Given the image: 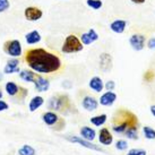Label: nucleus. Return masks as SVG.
<instances>
[{"label": "nucleus", "instance_id": "nucleus-1", "mask_svg": "<svg viewBox=\"0 0 155 155\" xmlns=\"http://www.w3.org/2000/svg\"><path fill=\"white\" fill-rule=\"evenodd\" d=\"M24 59L33 71L39 74L56 73L61 68L60 58L43 48L28 49L25 52Z\"/></svg>", "mask_w": 155, "mask_h": 155}, {"label": "nucleus", "instance_id": "nucleus-2", "mask_svg": "<svg viewBox=\"0 0 155 155\" xmlns=\"http://www.w3.org/2000/svg\"><path fill=\"white\" fill-rule=\"evenodd\" d=\"M48 108L53 112H64L70 108V101L67 95L56 94L48 101Z\"/></svg>", "mask_w": 155, "mask_h": 155}, {"label": "nucleus", "instance_id": "nucleus-3", "mask_svg": "<svg viewBox=\"0 0 155 155\" xmlns=\"http://www.w3.org/2000/svg\"><path fill=\"white\" fill-rule=\"evenodd\" d=\"M83 49H84V45L81 42L79 38L75 34H69L66 36L64 41L61 51L64 53H76V52H81Z\"/></svg>", "mask_w": 155, "mask_h": 155}, {"label": "nucleus", "instance_id": "nucleus-4", "mask_svg": "<svg viewBox=\"0 0 155 155\" xmlns=\"http://www.w3.org/2000/svg\"><path fill=\"white\" fill-rule=\"evenodd\" d=\"M4 52L6 54H8L12 58H18L22 56L23 53V48L22 43L18 40H8L6 41L2 45Z\"/></svg>", "mask_w": 155, "mask_h": 155}, {"label": "nucleus", "instance_id": "nucleus-5", "mask_svg": "<svg viewBox=\"0 0 155 155\" xmlns=\"http://www.w3.org/2000/svg\"><path fill=\"white\" fill-rule=\"evenodd\" d=\"M6 93L12 97H17V100H24L28 95V91L24 87L17 85L14 82H7L5 85Z\"/></svg>", "mask_w": 155, "mask_h": 155}, {"label": "nucleus", "instance_id": "nucleus-6", "mask_svg": "<svg viewBox=\"0 0 155 155\" xmlns=\"http://www.w3.org/2000/svg\"><path fill=\"white\" fill-rule=\"evenodd\" d=\"M66 139L70 143H75V144H78L81 146L85 147V148H88V150H92V151H96V152H102V153H105V152L99 146V145H95L90 140H86L82 138L81 136H66Z\"/></svg>", "mask_w": 155, "mask_h": 155}, {"label": "nucleus", "instance_id": "nucleus-7", "mask_svg": "<svg viewBox=\"0 0 155 155\" xmlns=\"http://www.w3.org/2000/svg\"><path fill=\"white\" fill-rule=\"evenodd\" d=\"M99 67L103 73H109L113 67V59L112 56L108 52H103L100 54L99 58Z\"/></svg>", "mask_w": 155, "mask_h": 155}, {"label": "nucleus", "instance_id": "nucleus-8", "mask_svg": "<svg viewBox=\"0 0 155 155\" xmlns=\"http://www.w3.org/2000/svg\"><path fill=\"white\" fill-rule=\"evenodd\" d=\"M24 16L28 22H38L43 16V12L38 7L30 6L24 10Z\"/></svg>", "mask_w": 155, "mask_h": 155}, {"label": "nucleus", "instance_id": "nucleus-9", "mask_svg": "<svg viewBox=\"0 0 155 155\" xmlns=\"http://www.w3.org/2000/svg\"><path fill=\"white\" fill-rule=\"evenodd\" d=\"M129 44L135 51H142L145 48V36L143 34H134L130 36Z\"/></svg>", "mask_w": 155, "mask_h": 155}, {"label": "nucleus", "instance_id": "nucleus-10", "mask_svg": "<svg viewBox=\"0 0 155 155\" xmlns=\"http://www.w3.org/2000/svg\"><path fill=\"white\" fill-rule=\"evenodd\" d=\"M21 71V68H19V60L17 58H12L7 61V64L4 68V74H7V75H10V74H15Z\"/></svg>", "mask_w": 155, "mask_h": 155}, {"label": "nucleus", "instance_id": "nucleus-11", "mask_svg": "<svg viewBox=\"0 0 155 155\" xmlns=\"http://www.w3.org/2000/svg\"><path fill=\"white\" fill-rule=\"evenodd\" d=\"M42 120H43L44 124L48 126H56V125H58L60 121H62L60 118H59V116L53 111L45 112L43 116H42Z\"/></svg>", "mask_w": 155, "mask_h": 155}, {"label": "nucleus", "instance_id": "nucleus-12", "mask_svg": "<svg viewBox=\"0 0 155 155\" xmlns=\"http://www.w3.org/2000/svg\"><path fill=\"white\" fill-rule=\"evenodd\" d=\"M117 101V94L112 91H108L100 97V104L103 107H110Z\"/></svg>", "mask_w": 155, "mask_h": 155}, {"label": "nucleus", "instance_id": "nucleus-13", "mask_svg": "<svg viewBox=\"0 0 155 155\" xmlns=\"http://www.w3.org/2000/svg\"><path fill=\"white\" fill-rule=\"evenodd\" d=\"M82 105L86 111L92 112V111H95L97 109V107H99V101L95 99V97H93V96L87 95V96H85L83 99Z\"/></svg>", "mask_w": 155, "mask_h": 155}, {"label": "nucleus", "instance_id": "nucleus-14", "mask_svg": "<svg viewBox=\"0 0 155 155\" xmlns=\"http://www.w3.org/2000/svg\"><path fill=\"white\" fill-rule=\"evenodd\" d=\"M34 87L38 92L43 93V92L49 91V88H50V82H49V79H47V78H44L39 75L36 77V79L34 81Z\"/></svg>", "mask_w": 155, "mask_h": 155}, {"label": "nucleus", "instance_id": "nucleus-15", "mask_svg": "<svg viewBox=\"0 0 155 155\" xmlns=\"http://www.w3.org/2000/svg\"><path fill=\"white\" fill-rule=\"evenodd\" d=\"M99 140L102 145L108 146V145H111L112 142H113V136H112V134L109 131V129L102 128L99 133Z\"/></svg>", "mask_w": 155, "mask_h": 155}, {"label": "nucleus", "instance_id": "nucleus-16", "mask_svg": "<svg viewBox=\"0 0 155 155\" xmlns=\"http://www.w3.org/2000/svg\"><path fill=\"white\" fill-rule=\"evenodd\" d=\"M126 27H127V22L125 19H116L110 24V30L117 34H122Z\"/></svg>", "mask_w": 155, "mask_h": 155}, {"label": "nucleus", "instance_id": "nucleus-17", "mask_svg": "<svg viewBox=\"0 0 155 155\" xmlns=\"http://www.w3.org/2000/svg\"><path fill=\"white\" fill-rule=\"evenodd\" d=\"M88 86H90L91 90H93L94 92H96V93H100V92H102V90L104 88V83L101 77L94 76V77H92L90 79Z\"/></svg>", "mask_w": 155, "mask_h": 155}, {"label": "nucleus", "instance_id": "nucleus-18", "mask_svg": "<svg viewBox=\"0 0 155 155\" xmlns=\"http://www.w3.org/2000/svg\"><path fill=\"white\" fill-rule=\"evenodd\" d=\"M38 76H39L38 73L33 71L32 69L31 70L30 69H24V70L19 71V77H21V79L26 83H34V81L36 79Z\"/></svg>", "mask_w": 155, "mask_h": 155}, {"label": "nucleus", "instance_id": "nucleus-19", "mask_svg": "<svg viewBox=\"0 0 155 155\" xmlns=\"http://www.w3.org/2000/svg\"><path fill=\"white\" fill-rule=\"evenodd\" d=\"M44 104V99L40 95H36L34 97H32V100L28 103V110L30 112H35L38 109H40Z\"/></svg>", "mask_w": 155, "mask_h": 155}, {"label": "nucleus", "instance_id": "nucleus-20", "mask_svg": "<svg viewBox=\"0 0 155 155\" xmlns=\"http://www.w3.org/2000/svg\"><path fill=\"white\" fill-rule=\"evenodd\" d=\"M25 41H26V43L30 44V45L39 43L40 41H41V34H40V32L36 30H33V31H31V32H28V33L25 35Z\"/></svg>", "mask_w": 155, "mask_h": 155}, {"label": "nucleus", "instance_id": "nucleus-21", "mask_svg": "<svg viewBox=\"0 0 155 155\" xmlns=\"http://www.w3.org/2000/svg\"><path fill=\"white\" fill-rule=\"evenodd\" d=\"M95 136H96V133L93 128L87 127V126H84L81 128V137L84 138V139L92 142V140H94Z\"/></svg>", "mask_w": 155, "mask_h": 155}, {"label": "nucleus", "instance_id": "nucleus-22", "mask_svg": "<svg viewBox=\"0 0 155 155\" xmlns=\"http://www.w3.org/2000/svg\"><path fill=\"white\" fill-rule=\"evenodd\" d=\"M107 119H108V116L105 113L99 114V116H94L91 118V124H93L96 127H100V126H103L107 122Z\"/></svg>", "mask_w": 155, "mask_h": 155}, {"label": "nucleus", "instance_id": "nucleus-23", "mask_svg": "<svg viewBox=\"0 0 155 155\" xmlns=\"http://www.w3.org/2000/svg\"><path fill=\"white\" fill-rule=\"evenodd\" d=\"M18 155H35L36 154V151H35L33 147L31 146V145H23L17 152Z\"/></svg>", "mask_w": 155, "mask_h": 155}, {"label": "nucleus", "instance_id": "nucleus-24", "mask_svg": "<svg viewBox=\"0 0 155 155\" xmlns=\"http://www.w3.org/2000/svg\"><path fill=\"white\" fill-rule=\"evenodd\" d=\"M125 134L128 139H138V129L136 126H133V127H128L127 129L125 130Z\"/></svg>", "mask_w": 155, "mask_h": 155}, {"label": "nucleus", "instance_id": "nucleus-25", "mask_svg": "<svg viewBox=\"0 0 155 155\" xmlns=\"http://www.w3.org/2000/svg\"><path fill=\"white\" fill-rule=\"evenodd\" d=\"M143 133H144V136L146 139H150V140L155 139V130L150 126H145L143 128Z\"/></svg>", "mask_w": 155, "mask_h": 155}, {"label": "nucleus", "instance_id": "nucleus-26", "mask_svg": "<svg viewBox=\"0 0 155 155\" xmlns=\"http://www.w3.org/2000/svg\"><path fill=\"white\" fill-rule=\"evenodd\" d=\"M86 5L88 7H91L92 9L97 10V9L102 8L103 1H102V0H86Z\"/></svg>", "mask_w": 155, "mask_h": 155}, {"label": "nucleus", "instance_id": "nucleus-27", "mask_svg": "<svg viewBox=\"0 0 155 155\" xmlns=\"http://www.w3.org/2000/svg\"><path fill=\"white\" fill-rule=\"evenodd\" d=\"M128 128V125L126 124V122H118L116 125H113L112 127V130L114 131V133H118V134H122L125 133V130Z\"/></svg>", "mask_w": 155, "mask_h": 155}, {"label": "nucleus", "instance_id": "nucleus-28", "mask_svg": "<svg viewBox=\"0 0 155 155\" xmlns=\"http://www.w3.org/2000/svg\"><path fill=\"white\" fill-rule=\"evenodd\" d=\"M79 40H81V42L83 43V45H90V44H92L94 41H93V39L91 38V35L88 34V33H83L82 35H81V38H79Z\"/></svg>", "mask_w": 155, "mask_h": 155}, {"label": "nucleus", "instance_id": "nucleus-29", "mask_svg": "<svg viewBox=\"0 0 155 155\" xmlns=\"http://www.w3.org/2000/svg\"><path fill=\"white\" fill-rule=\"evenodd\" d=\"M116 148L119 150V151H126V150L128 148V143L126 142V140L120 139V140H118V142L116 143Z\"/></svg>", "mask_w": 155, "mask_h": 155}, {"label": "nucleus", "instance_id": "nucleus-30", "mask_svg": "<svg viewBox=\"0 0 155 155\" xmlns=\"http://www.w3.org/2000/svg\"><path fill=\"white\" fill-rule=\"evenodd\" d=\"M9 8H10V1L9 0H0V13H5Z\"/></svg>", "mask_w": 155, "mask_h": 155}, {"label": "nucleus", "instance_id": "nucleus-31", "mask_svg": "<svg viewBox=\"0 0 155 155\" xmlns=\"http://www.w3.org/2000/svg\"><path fill=\"white\" fill-rule=\"evenodd\" d=\"M127 155H147L145 150H139V148H131L128 151Z\"/></svg>", "mask_w": 155, "mask_h": 155}, {"label": "nucleus", "instance_id": "nucleus-32", "mask_svg": "<svg viewBox=\"0 0 155 155\" xmlns=\"http://www.w3.org/2000/svg\"><path fill=\"white\" fill-rule=\"evenodd\" d=\"M144 78H145V81H146V82H152V81L155 78V73L153 71V70H148V71L145 73Z\"/></svg>", "mask_w": 155, "mask_h": 155}, {"label": "nucleus", "instance_id": "nucleus-33", "mask_svg": "<svg viewBox=\"0 0 155 155\" xmlns=\"http://www.w3.org/2000/svg\"><path fill=\"white\" fill-rule=\"evenodd\" d=\"M104 88L107 91H113L116 88V82L114 81H108V82L104 84Z\"/></svg>", "mask_w": 155, "mask_h": 155}, {"label": "nucleus", "instance_id": "nucleus-34", "mask_svg": "<svg viewBox=\"0 0 155 155\" xmlns=\"http://www.w3.org/2000/svg\"><path fill=\"white\" fill-rule=\"evenodd\" d=\"M9 109V105L7 102H5L4 100H0V112L2 111H6V110H8Z\"/></svg>", "mask_w": 155, "mask_h": 155}, {"label": "nucleus", "instance_id": "nucleus-35", "mask_svg": "<svg viewBox=\"0 0 155 155\" xmlns=\"http://www.w3.org/2000/svg\"><path fill=\"white\" fill-rule=\"evenodd\" d=\"M147 48L151 50H155V38H151L147 41Z\"/></svg>", "mask_w": 155, "mask_h": 155}, {"label": "nucleus", "instance_id": "nucleus-36", "mask_svg": "<svg viewBox=\"0 0 155 155\" xmlns=\"http://www.w3.org/2000/svg\"><path fill=\"white\" fill-rule=\"evenodd\" d=\"M131 2H134V4H136V5H142L145 2V0H130Z\"/></svg>", "mask_w": 155, "mask_h": 155}, {"label": "nucleus", "instance_id": "nucleus-37", "mask_svg": "<svg viewBox=\"0 0 155 155\" xmlns=\"http://www.w3.org/2000/svg\"><path fill=\"white\" fill-rule=\"evenodd\" d=\"M150 111H151L152 114L155 117V105H151V108H150Z\"/></svg>", "mask_w": 155, "mask_h": 155}, {"label": "nucleus", "instance_id": "nucleus-38", "mask_svg": "<svg viewBox=\"0 0 155 155\" xmlns=\"http://www.w3.org/2000/svg\"><path fill=\"white\" fill-rule=\"evenodd\" d=\"M2 95H4V93H2V90H1V87H0V100L2 99Z\"/></svg>", "mask_w": 155, "mask_h": 155}, {"label": "nucleus", "instance_id": "nucleus-39", "mask_svg": "<svg viewBox=\"0 0 155 155\" xmlns=\"http://www.w3.org/2000/svg\"><path fill=\"white\" fill-rule=\"evenodd\" d=\"M1 79H2V74L0 73V81H1Z\"/></svg>", "mask_w": 155, "mask_h": 155}]
</instances>
